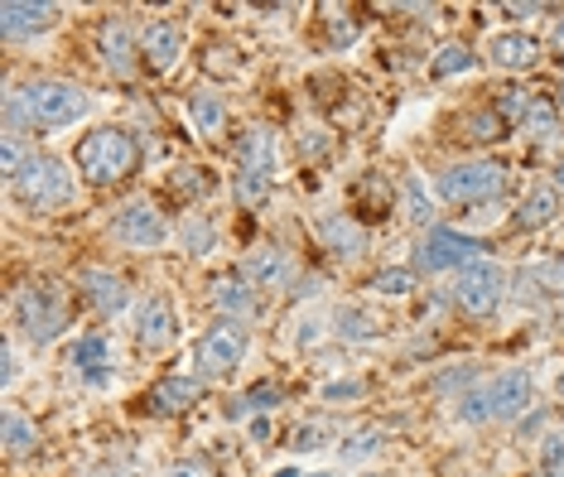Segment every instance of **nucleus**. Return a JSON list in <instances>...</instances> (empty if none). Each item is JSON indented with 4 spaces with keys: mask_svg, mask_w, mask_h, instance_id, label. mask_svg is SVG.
I'll list each match as a JSON object with an SVG mask.
<instances>
[{
    "mask_svg": "<svg viewBox=\"0 0 564 477\" xmlns=\"http://www.w3.org/2000/svg\"><path fill=\"white\" fill-rule=\"evenodd\" d=\"M73 164H78V174L97 188L126 184V178L140 170V140L126 131V126H97V131H87L78 145H73Z\"/></svg>",
    "mask_w": 564,
    "mask_h": 477,
    "instance_id": "f257e3e1",
    "label": "nucleus"
},
{
    "mask_svg": "<svg viewBox=\"0 0 564 477\" xmlns=\"http://www.w3.org/2000/svg\"><path fill=\"white\" fill-rule=\"evenodd\" d=\"M15 328L30 338L34 347H48L68 333V285L63 280H30L15 294Z\"/></svg>",
    "mask_w": 564,
    "mask_h": 477,
    "instance_id": "f03ea898",
    "label": "nucleus"
},
{
    "mask_svg": "<svg viewBox=\"0 0 564 477\" xmlns=\"http://www.w3.org/2000/svg\"><path fill=\"white\" fill-rule=\"evenodd\" d=\"M10 193H15L20 208H30V213H58L78 198V174H73V164L58 160V154H34L30 170L10 184Z\"/></svg>",
    "mask_w": 564,
    "mask_h": 477,
    "instance_id": "7ed1b4c3",
    "label": "nucleus"
},
{
    "mask_svg": "<svg viewBox=\"0 0 564 477\" xmlns=\"http://www.w3.org/2000/svg\"><path fill=\"white\" fill-rule=\"evenodd\" d=\"M20 101L30 111V121L44 126V131H63V126L83 121L87 107H93V97L78 83H63V77H34L30 87H20Z\"/></svg>",
    "mask_w": 564,
    "mask_h": 477,
    "instance_id": "20e7f679",
    "label": "nucleus"
},
{
    "mask_svg": "<svg viewBox=\"0 0 564 477\" xmlns=\"http://www.w3.org/2000/svg\"><path fill=\"white\" fill-rule=\"evenodd\" d=\"M251 333L237 318H217L213 328H203V338L194 343V377L198 381H227L232 371L247 362Z\"/></svg>",
    "mask_w": 564,
    "mask_h": 477,
    "instance_id": "39448f33",
    "label": "nucleus"
},
{
    "mask_svg": "<svg viewBox=\"0 0 564 477\" xmlns=\"http://www.w3.org/2000/svg\"><path fill=\"white\" fill-rule=\"evenodd\" d=\"M444 203H458V208H478V203H492L507 193V170L497 160H458L434 178Z\"/></svg>",
    "mask_w": 564,
    "mask_h": 477,
    "instance_id": "423d86ee",
    "label": "nucleus"
},
{
    "mask_svg": "<svg viewBox=\"0 0 564 477\" xmlns=\"http://www.w3.org/2000/svg\"><path fill=\"white\" fill-rule=\"evenodd\" d=\"M487 261L482 256V241L468 237V231H454V227H430L425 241L415 247V270L420 275H458V270Z\"/></svg>",
    "mask_w": 564,
    "mask_h": 477,
    "instance_id": "0eeeda50",
    "label": "nucleus"
},
{
    "mask_svg": "<svg viewBox=\"0 0 564 477\" xmlns=\"http://www.w3.org/2000/svg\"><path fill=\"white\" fill-rule=\"evenodd\" d=\"M507 290H511V275L497 261H478V265H468V270H458L454 275V304L464 308L468 318H492L497 308H502L507 300Z\"/></svg>",
    "mask_w": 564,
    "mask_h": 477,
    "instance_id": "6e6552de",
    "label": "nucleus"
},
{
    "mask_svg": "<svg viewBox=\"0 0 564 477\" xmlns=\"http://www.w3.org/2000/svg\"><path fill=\"white\" fill-rule=\"evenodd\" d=\"M482 395H487V420L511 424V420L531 415L535 381H531V371H525V367H507V371H497V377L482 381Z\"/></svg>",
    "mask_w": 564,
    "mask_h": 477,
    "instance_id": "1a4fd4ad",
    "label": "nucleus"
},
{
    "mask_svg": "<svg viewBox=\"0 0 564 477\" xmlns=\"http://www.w3.org/2000/svg\"><path fill=\"white\" fill-rule=\"evenodd\" d=\"M111 237L131 251H155L170 241V223H164V213L150 198H131L117 217H111Z\"/></svg>",
    "mask_w": 564,
    "mask_h": 477,
    "instance_id": "9d476101",
    "label": "nucleus"
},
{
    "mask_svg": "<svg viewBox=\"0 0 564 477\" xmlns=\"http://www.w3.org/2000/svg\"><path fill=\"white\" fill-rule=\"evenodd\" d=\"M78 294L97 318H117L131 308V285H126V275H117V270H107V265H87L78 275Z\"/></svg>",
    "mask_w": 564,
    "mask_h": 477,
    "instance_id": "9b49d317",
    "label": "nucleus"
},
{
    "mask_svg": "<svg viewBox=\"0 0 564 477\" xmlns=\"http://www.w3.org/2000/svg\"><path fill=\"white\" fill-rule=\"evenodd\" d=\"M178 338V318H174V304L164 294H150V300L135 304V347L150 357H160L164 347H174Z\"/></svg>",
    "mask_w": 564,
    "mask_h": 477,
    "instance_id": "f8f14e48",
    "label": "nucleus"
},
{
    "mask_svg": "<svg viewBox=\"0 0 564 477\" xmlns=\"http://www.w3.org/2000/svg\"><path fill=\"white\" fill-rule=\"evenodd\" d=\"M97 58L107 63V73H117V77H131L135 73L140 39H135V30L121 15H107V20L97 24Z\"/></svg>",
    "mask_w": 564,
    "mask_h": 477,
    "instance_id": "ddd939ff",
    "label": "nucleus"
},
{
    "mask_svg": "<svg viewBox=\"0 0 564 477\" xmlns=\"http://www.w3.org/2000/svg\"><path fill=\"white\" fill-rule=\"evenodd\" d=\"M198 401H203L198 377H160L140 395V410H145V415H184V410H194Z\"/></svg>",
    "mask_w": 564,
    "mask_h": 477,
    "instance_id": "4468645a",
    "label": "nucleus"
},
{
    "mask_svg": "<svg viewBox=\"0 0 564 477\" xmlns=\"http://www.w3.org/2000/svg\"><path fill=\"white\" fill-rule=\"evenodd\" d=\"M208 300L223 318H237V324H247V318L261 314V294H256V285L241 270H232V275H217L208 285Z\"/></svg>",
    "mask_w": 564,
    "mask_h": 477,
    "instance_id": "2eb2a0df",
    "label": "nucleus"
},
{
    "mask_svg": "<svg viewBox=\"0 0 564 477\" xmlns=\"http://www.w3.org/2000/svg\"><path fill=\"white\" fill-rule=\"evenodd\" d=\"M178 58H184V30L174 20H150L140 30V63L150 73H170Z\"/></svg>",
    "mask_w": 564,
    "mask_h": 477,
    "instance_id": "dca6fc26",
    "label": "nucleus"
},
{
    "mask_svg": "<svg viewBox=\"0 0 564 477\" xmlns=\"http://www.w3.org/2000/svg\"><path fill=\"white\" fill-rule=\"evenodd\" d=\"M54 24H58L54 6H34V0H6V6H0V34H6L10 44L34 39V34H48Z\"/></svg>",
    "mask_w": 564,
    "mask_h": 477,
    "instance_id": "f3484780",
    "label": "nucleus"
},
{
    "mask_svg": "<svg viewBox=\"0 0 564 477\" xmlns=\"http://www.w3.org/2000/svg\"><path fill=\"white\" fill-rule=\"evenodd\" d=\"M318 241H324V251H333L338 261H357V256L367 251V227L357 223L352 213H324L318 217Z\"/></svg>",
    "mask_w": 564,
    "mask_h": 477,
    "instance_id": "a211bd4d",
    "label": "nucleus"
},
{
    "mask_svg": "<svg viewBox=\"0 0 564 477\" xmlns=\"http://www.w3.org/2000/svg\"><path fill=\"white\" fill-rule=\"evenodd\" d=\"M241 275H247L256 290H285V285H294V261L285 247H261L241 261Z\"/></svg>",
    "mask_w": 564,
    "mask_h": 477,
    "instance_id": "6ab92c4d",
    "label": "nucleus"
},
{
    "mask_svg": "<svg viewBox=\"0 0 564 477\" xmlns=\"http://www.w3.org/2000/svg\"><path fill=\"white\" fill-rule=\"evenodd\" d=\"M237 174H256V178H275V131L251 126L247 135H237Z\"/></svg>",
    "mask_w": 564,
    "mask_h": 477,
    "instance_id": "aec40b11",
    "label": "nucleus"
},
{
    "mask_svg": "<svg viewBox=\"0 0 564 477\" xmlns=\"http://www.w3.org/2000/svg\"><path fill=\"white\" fill-rule=\"evenodd\" d=\"M487 63H497L502 73H525V68L541 63V44H535L531 34H521V30L492 34V44H487Z\"/></svg>",
    "mask_w": 564,
    "mask_h": 477,
    "instance_id": "412c9836",
    "label": "nucleus"
},
{
    "mask_svg": "<svg viewBox=\"0 0 564 477\" xmlns=\"http://www.w3.org/2000/svg\"><path fill=\"white\" fill-rule=\"evenodd\" d=\"M395 193L391 184H387V174H377V170H367V174H357V184H352V213H362V217H391V208H395Z\"/></svg>",
    "mask_w": 564,
    "mask_h": 477,
    "instance_id": "4be33fe9",
    "label": "nucleus"
},
{
    "mask_svg": "<svg viewBox=\"0 0 564 477\" xmlns=\"http://www.w3.org/2000/svg\"><path fill=\"white\" fill-rule=\"evenodd\" d=\"M68 362L83 371V381H93V386H107V381H111V343L101 338V333H87V338H78V343H73Z\"/></svg>",
    "mask_w": 564,
    "mask_h": 477,
    "instance_id": "5701e85b",
    "label": "nucleus"
},
{
    "mask_svg": "<svg viewBox=\"0 0 564 477\" xmlns=\"http://www.w3.org/2000/svg\"><path fill=\"white\" fill-rule=\"evenodd\" d=\"M188 121H194V131L203 140H217L227 131V97L213 93V87H198V93H188Z\"/></svg>",
    "mask_w": 564,
    "mask_h": 477,
    "instance_id": "b1692460",
    "label": "nucleus"
},
{
    "mask_svg": "<svg viewBox=\"0 0 564 477\" xmlns=\"http://www.w3.org/2000/svg\"><path fill=\"white\" fill-rule=\"evenodd\" d=\"M560 217V188H550V184H541V188H531L521 198V208H517V217H511V227L517 231H541V227H550Z\"/></svg>",
    "mask_w": 564,
    "mask_h": 477,
    "instance_id": "393cba45",
    "label": "nucleus"
},
{
    "mask_svg": "<svg viewBox=\"0 0 564 477\" xmlns=\"http://www.w3.org/2000/svg\"><path fill=\"white\" fill-rule=\"evenodd\" d=\"M275 405H285V386L280 381H256L247 395H237V401L227 405V415L232 420H271Z\"/></svg>",
    "mask_w": 564,
    "mask_h": 477,
    "instance_id": "a878e982",
    "label": "nucleus"
},
{
    "mask_svg": "<svg viewBox=\"0 0 564 477\" xmlns=\"http://www.w3.org/2000/svg\"><path fill=\"white\" fill-rule=\"evenodd\" d=\"M531 107H535V93H531V87H521V83L502 87V93H497V101H492L497 121H502L507 131H525V116H531Z\"/></svg>",
    "mask_w": 564,
    "mask_h": 477,
    "instance_id": "bb28decb",
    "label": "nucleus"
},
{
    "mask_svg": "<svg viewBox=\"0 0 564 477\" xmlns=\"http://www.w3.org/2000/svg\"><path fill=\"white\" fill-rule=\"evenodd\" d=\"M0 444H6V458H30L40 448V424L24 420L20 410L6 415V430H0Z\"/></svg>",
    "mask_w": 564,
    "mask_h": 477,
    "instance_id": "cd10ccee",
    "label": "nucleus"
},
{
    "mask_svg": "<svg viewBox=\"0 0 564 477\" xmlns=\"http://www.w3.org/2000/svg\"><path fill=\"white\" fill-rule=\"evenodd\" d=\"M473 63H478V54L458 39V44H444L440 54L430 58V77L434 83H454V77H464V73H473Z\"/></svg>",
    "mask_w": 564,
    "mask_h": 477,
    "instance_id": "c85d7f7f",
    "label": "nucleus"
},
{
    "mask_svg": "<svg viewBox=\"0 0 564 477\" xmlns=\"http://www.w3.org/2000/svg\"><path fill=\"white\" fill-rule=\"evenodd\" d=\"M367 290L377 294V300H405V294L420 290V270L415 265H387L381 275H371Z\"/></svg>",
    "mask_w": 564,
    "mask_h": 477,
    "instance_id": "c756f323",
    "label": "nucleus"
},
{
    "mask_svg": "<svg viewBox=\"0 0 564 477\" xmlns=\"http://www.w3.org/2000/svg\"><path fill=\"white\" fill-rule=\"evenodd\" d=\"M401 208H405V217H410L415 227H430V223H434V203H430V193L420 188L415 174L401 178Z\"/></svg>",
    "mask_w": 564,
    "mask_h": 477,
    "instance_id": "7c9ffc66",
    "label": "nucleus"
},
{
    "mask_svg": "<svg viewBox=\"0 0 564 477\" xmlns=\"http://www.w3.org/2000/svg\"><path fill=\"white\" fill-rule=\"evenodd\" d=\"M178 241H184V251L208 256V251L217 247V227H213L203 213H188V217H184V227H178Z\"/></svg>",
    "mask_w": 564,
    "mask_h": 477,
    "instance_id": "2f4dec72",
    "label": "nucleus"
},
{
    "mask_svg": "<svg viewBox=\"0 0 564 477\" xmlns=\"http://www.w3.org/2000/svg\"><path fill=\"white\" fill-rule=\"evenodd\" d=\"M381 444H387V430H381V424H367V430L348 434V444H338V458L343 463H362V458L377 454Z\"/></svg>",
    "mask_w": 564,
    "mask_h": 477,
    "instance_id": "473e14b6",
    "label": "nucleus"
},
{
    "mask_svg": "<svg viewBox=\"0 0 564 477\" xmlns=\"http://www.w3.org/2000/svg\"><path fill=\"white\" fill-rule=\"evenodd\" d=\"M333 324H338V338H348V343H367V338H377V318L367 314V308H338V318H333Z\"/></svg>",
    "mask_w": 564,
    "mask_h": 477,
    "instance_id": "72a5a7b5",
    "label": "nucleus"
},
{
    "mask_svg": "<svg viewBox=\"0 0 564 477\" xmlns=\"http://www.w3.org/2000/svg\"><path fill=\"white\" fill-rule=\"evenodd\" d=\"M333 434H338V430H333L328 420H310V424H300V430L290 434V448H294V454H314V448H324Z\"/></svg>",
    "mask_w": 564,
    "mask_h": 477,
    "instance_id": "f704fd0d",
    "label": "nucleus"
},
{
    "mask_svg": "<svg viewBox=\"0 0 564 477\" xmlns=\"http://www.w3.org/2000/svg\"><path fill=\"white\" fill-rule=\"evenodd\" d=\"M170 188L178 193V198H203V193H213V174L198 170V164H194V170L184 164V170L170 174Z\"/></svg>",
    "mask_w": 564,
    "mask_h": 477,
    "instance_id": "c9c22d12",
    "label": "nucleus"
},
{
    "mask_svg": "<svg viewBox=\"0 0 564 477\" xmlns=\"http://www.w3.org/2000/svg\"><path fill=\"white\" fill-rule=\"evenodd\" d=\"M271 184L275 178H256V174H232V193L241 208H261L265 198H271Z\"/></svg>",
    "mask_w": 564,
    "mask_h": 477,
    "instance_id": "e433bc0d",
    "label": "nucleus"
},
{
    "mask_svg": "<svg viewBox=\"0 0 564 477\" xmlns=\"http://www.w3.org/2000/svg\"><path fill=\"white\" fill-rule=\"evenodd\" d=\"M525 131L531 135H541V140H550L560 131V107L550 97H535V107H531V116H525Z\"/></svg>",
    "mask_w": 564,
    "mask_h": 477,
    "instance_id": "4c0bfd02",
    "label": "nucleus"
},
{
    "mask_svg": "<svg viewBox=\"0 0 564 477\" xmlns=\"http://www.w3.org/2000/svg\"><path fill=\"white\" fill-rule=\"evenodd\" d=\"M464 131H468V140H478V145H487V140H502V135H507V126L497 121V111H492V107H487V111L464 116Z\"/></svg>",
    "mask_w": 564,
    "mask_h": 477,
    "instance_id": "58836bf2",
    "label": "nucleus"
},
{
    "mask_svg": "<svg viewBox=\"0 0 564 477\" xmlns=\"http://www.w3.org/2000/svg\"><path fill=\"white\" fill-rule=\"evenodd\" d=\"M535 477H564V430L541 440V468H535Z\"/></svg>",
    "mask_w": 564,
    "mask_h": 477,
    "instance_id": "ea45409f",
    "label": "nucleus"
},
{
    "mask_svg": "<svg viewBox=\"0 0 564 477\" xmlns=\"http://www.w3.org/2000/svg\"><path fill=\"white\" fill-rule=\"evenodd\" d=\"M531 280L541 285V294H564V256H555V261H541V265H531Z\"/></svg>",
    "mask_w": 564,
    "mask_h": 477,
    "instance_id": "a19ab883",
    "label": "nucleus"
},
{
    "mask_svg": "<svg viewBox=\"0 0 564 477\" xmlns=\"http://www.w3.org/2000/svg\"><path fill=\"white\" fill-rule=\"evenodd\" d=\"M357 34H362V24H357V15H348V10L338 15V10H333V15H328V44H333V48H348Z\"/></svg>",
    "mask_w": 564,
    "mask_h": 477,
    "instance_id": "79ce46f5",
    "label": "nucleus"
},
{
    "mask_svg": "<svg viewBox=\"0 0 564 477\" xmlns=\"http://www.w3.org/2000/svg\"><path fill=\"white\" fill-rule=\"evenodd\" d=\"M362 395H367V381H357V377L328 381V386H324V401H328V405H338V401H362Z\"/></svg>",
    "mask_w": 564,
    "mask_h": 477,
    "instance_id": "37998d69",
    "label": "nucleus"
},
{
    "mask_svg": "<svg viewBox=\"0 0 564 477\" xmlns=\"http://www.w3.org/2000/svg\"><path fill=\"white\" fill-rule=\"evenodd\" d=\"M15 377H20V347H15V338H6V353H0V381L15 386Z\"/></svg>",
    "mask_w": 564,
    "mask_h": 477,
    "instance_id": "c03bdc74",
    "label": "nucleus"
},
{
    "mask_svg": "<svg viewBox=\"0 0 564 477\" xmlns=\"http://www.w3.org/2000/svg\"><path fill=\"white\" fill-rule=\"evenodd\" d=\"M324 150H328V135L324 131H304L300 135V154H304V160H324Z\"/></svg>",
    "mask_w": 564,
    "mask_h": 477,
    "instance_id": "a18cd8bd",
    "label": "nucleus"
},
{
    "mask_svg": "<svg viewBox=\"0 0 564 477\" xmlns=\"http://www.w3.org/2000/svg\"><path fill=\"white\" fill-rule=\"evenodd\" d=\"M314 294H318V275H300L290 290V300H314Z\"/></svg>",
    "mask_w": 564,
    "mask_h": 477,
    "instance_id": "49530a36",
    "label": "nucleus"
},
{
    "mask_svg": "<svg viewBox=\"0 0 564 477\" xmlns=\"http://www.w3.org/2000/svg\"><path fill=\"white\" fill-rule=\"evenodd\" d=\"M164 477H208L198 468V463H170V468H164Z\"/></svg>",
    "mask_w": 564,
    "mask_h": 477,
    "instance_id": "de8ad7c7",
    "label": "nucleus"
},
{
    "mask_svg": "<svg viewBox=\"0 0 564 477\" xmlns=\"http://www.w3.org/2000/svg\"><path fill=\"white\" fill-rule=\"evenodd\" d=\"M550 54H555V63H564V20H555V39H550Z\"/></svg>",
    "mask_w": 564,
    "mask_h": 477,
    "instance_id": "09e8293b",
    "label": "nucleus"
},
{
    "mask_svg": "<svg viewBox=\"0 0 564 477\" xmlns=\"http://www.w3.org/2000/svg\"><path fill=\"white\" fill-rule=\"evenodd\" d=\"M555 107H560V111H564V83H560V87H555Z\"/></svg>",
    "mask_w": 564,
    "mask_h": 477,
    "instance_id": "8fccbe9b",
    "label": "nucleus"
},
{
    "mask_svg": "<svg viewBox=\"0 0 564 477\" xmlns=\"http://www.w3.org/2000/svg\"><path fill=\"white\" fill-rule=\"evenodd\" d=\"M271 477H300V473H294V468H280V473H271Z\"/></svg>",
    "mask_w": 564,
    "mask_h": 477,
    "instance_id": "3c124183",
    "label": "nucleus"
},
{
    "mask_svg": "<svg viewBox=\"0 0 564 477\" xmlns=\"http://www.w3.org/2000/svg\"><path fill=\"white\" fill-rule=\"evenodd\" d=\"M362 477H387V473H362Z\"/></svg>",
    "mask_w": 564,
    "mask_h": 477,
    "instance_id": "603ef678",
    "label": "nucleus"
},
{
    "mask_svg": "<svg viewBox=\"0 0 564 477\" xmlns=\"http://www.w3.org/2000/svg\"><path fill=\"white\" fill-rule=\"evenodd\" d=\"M560 184H564V164H560Z\"/></svg>",
    "mask_w": 564,
    "mask_h": 477,
    "instance_id": "864d4df0",
    "label": "nucleus"
},
{
    "mask_svg": "<svg viewBox=\"0 0 564 477\" xmlns=\"http://www.w3.org/2000/svg\"><path fill=\"white\" fill-rule=\"evenodd\" d=\"M318 477H324V473H318Z\"/></svg>",
    "mask_w": 564,
    "mask_h": 477,
    "instance_id": "5fc2aeb1",
    "label": "nucleus"
}]
</instances>
